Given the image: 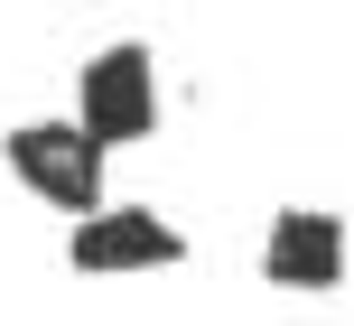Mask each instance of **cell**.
I'll list each match as a JSON object with an SVG mask.
<instances>
[{
  "label": "cell",
  "instance_id": "1",
  "mask_svg": "<svg viewBox=\"0 0 354 326\" xmlns=\"http://www.w3.org/2000/svg\"><path fill=\"white\" fill-rule=\"evenodd\" d=\"M10 168H19L47 205H66L75 224L103 215V205H93V196H103V149H93L84 122H19V131H10Z\"/></svg>",
  "mask_w": 354,
  "mask_h": 326
},
{
  "label": "cell",
  "instance_id": "2",
  "mask_svg": "<svg viewBox=\"0 0 354 326\" xmlns=\"http://www.w3.org/2000/svg\"><path fill=\"white\" fill-rule=\"evenodd\" d=\"M75 122L93 131V149H122V140H149L159 131V75H149V47H103L75 84Z\"/></svg>",
  "mask_w": 354,
  "mask_h": 326
},
{
  "label": "cell",
  "instance_id": "3",
  "mask_svg": "<svg viewBox=\"0 0 354 326\" xmlns=\"http://www.w3.org/2000/svg\"><path fill=\"white\" fill-rule=\"evenodd\" d=\"M66 261L112 280V271H168V261H187V242H177V224L140 215V205H103L66 233Z\"/></svg>",
  "mask_w": 354,
  "mask_h": 326
},
{
  "label": "cell",
  "instance_id": "4",
  "mask_svg": "<svg viewBox=\"0 0 354 326\" xmlns=\"http://www.w3.org/2000/svg\"><path fill=\"white\" fill-rule=\"evenodd\" d=\"M261 271L280 280V289H336V280H345V224L317 215V205H289V215L270 224Z\"/></svg>",
  "mask_w": 354,
  "mask_h": 326
}]
</instances>
